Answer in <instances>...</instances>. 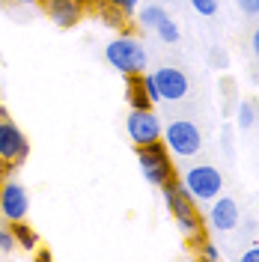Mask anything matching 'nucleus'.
<instances>
[{
	"mask_svg": "<svg viewBox=\"0 0 259 262\" xmlns=\"http://www.w3.org/2000/svg\"><path fill=\"white\" fill-rule=\"evenodd\" d=\"M161 194H164V203H167V212L173 214L179 232L191 242V245H200L206 238V221L197 209V200L188 191L182 179H170L167 185H161Z\"/></svg>",
	"mask_w": 259,
	"mask_h": 262,
	"instance_id": "nucleus-1",
	"label": "nucleus"
},
{
	"mask_svg": "<svg viewBox=\"0 0 259 262\" xmlns=\"http://www.w3.org/2000/svg\"><path fill=\"white\" fill-rule=\"evenodd\" d=\"M242 259H244V262H259V245H256V247H250V250L244 253Z\"/></svg>",
	"mask_w": 259,
	"mask_h": 262,
	"instance_id": "nucleus-23",
	"label": "nucleus"
},
{
	"mask_svg": "<svg viewBox=\"0 0 259 262\" xmlns=\"http://www.w3.org/2000/svg\"><path fill=\"white\" fill-rule=\"evenodd\" d=\"M250 48H253V54L259 57V27L253 30V36H250Z\"/></svg>",
	"mask_w": 259,
	"mask_h": 262,
	"instance_id": "nucleus-24",
	"label": "nucleus"
},
{
	"mask_svg": "<svg viewBox=\"0 0 259 262\" xmlns=\"http://www.w3.org/2000/svg\"><path fill=\"white\" fill-rule=\"evenodd\" d=\"M111 6H114L119 15H131V12H137V0H107Z\"/></svg>",
	"mask_w": 259,
	"mask_h": 262,
	"instance_id": "nucleus-20",
	"label": "nucleus"
},
{
	"mask_svg": "<svg viewBox=\"0 0 259 262\" xmlns=\"http://www.w3.org/2000/svg\"><path fill=\"white\" fill-rule=\"evenodd\" d=\"M200 256H203V259H211V262H218V259H221V250H218L214 245H209V242L203 238V242H200Z\"/></svg>",
	"mask_w": 259,
	"mask_h": 262,
	"instance_id": "nucleus-21",
	"label": "nucleus"
},
{
	"mask_svg": "<svg viewBox=\"0 0 259 262\" xmlns=\"http://www.w3.org/2000/svg\"><path fill=\"white\" fill-rule=\"evenodd\" d=\"M161 140L173 158H194L203 149V131L191 119H173V122H167Z\"/></svg>",
	"mask_w": 259,
	"mask_h": 262,
	"instance_id": "nucleus-5",
	"label": "nucleus"
},
{
	"mask_svg": "<svg viewBox=\"0 0 259 262\" xmlns=\"http://www.w3.org/2000/svg\"><path fill=\"white\" fill-rule=\"evenodd\" d=\"M125 101H128L131 111H143V107H152V101L146 96V86L140 75H131L125 78Z\"/></svg>",
	"mask_w": 259,
	"mask_h": 262,
	"instance_id": "nucleus-12",
	"label": "nucleus"
},
{
	"mask_svg": "<svg viewBox=\"0 0 259 262\" xmlns=\"http://www.w3.org/2000/svg\"><path fill=\"white\" fill-rule=\"evenodd\" d=\"M140 78H143V86H146V96H149V101H152V104H158V101H161V93H158V86H155V78H152V75H140Z\"/></svg>",
	"mask_w": 259,
	"mask_h": 262,
	"instance_id": "nucleus-18",
	"label": "nucleus"
},
{
	"mask_svg": "<svg viewBox=\"0 0 259 262\" xmlns=\"http://www.w3.org/2000/svg\"><path fill=\"white\" fill-rule=\"evenodd\" d=\"M104 60L111 69H116L122 78H131V75H143L146 72V63H149V57H146L143 45H140V39H134V36H116L114 42L104 48Z\"/></svg>",
	"mask_w": 259,
	"mask_h": 262,
	"instance_id": "nucleus-2",
	"label": "nucleus"
},
{
	"mask_svg": "<svg viewBox=\"0 0 259 262\" xmlns=\"http://www.w3.org/2000/svg\"><path fill=\"white\" fill-rule=\"evenodd\" d=\"M155 33L161 36V42H167V45H173V42H179V27L173 18H161L158 21V27H155Z\"/></svg>",
	"mask_w": 259,
	"mask_h": 262,
	"instance_id": "nucleus-15",
	"label": "nucleus"
},
{
	"mask_svg": "<svg viewBox=\"0 0 259 262\" xmlns=\"http://www.w3.org/2000/svg\"><path fill=\"white\" fill-rule=\"evenodd\" d=\"M253 122H256V104L253 101H242L239 104V128H253Z\"/></svg>",
	"mask_w": 259,
	"mask_h": 262,
	"instance_id": "nucleus-16",
	"label": "nucleus"
},
{
	"mask_svg": "<svg viewBox=\"0 0 259 262\" xmlns=\"http://www.w3.org/2000/svg\"><path fill=\"white\" fill-rule=\"evenodd\" d=\"M137 152V164H140V173L149 185L161 188L170 179H176V164H173V155L170 149L164 146V140H155V143H146V146H134Z\"/></svg>",
	"mask_w": 259,
	"mask_h": 262,
	"instance_id": "nucleus-3",
	"label": "nucleus"
},
{
	"mask_svg": "<svg viewBox=\"0 0 259 262\" xmlns=\"http://www.w3.org/2000/svg\"><path fill=\"white\" fill-rule=\"evenodd\" d=\"M125 131H128L131 143L134 146H146V143H155L164 137V125L158 114L152 107H143V111H131L128 119H125Z\"/></svg>",
	"mask_w": 259,
	"mask_h": 262,
	"instance_id": "nucleus-7",
	"label": "nucleus"
},
{
	"mask_svg": "<svg viewBox=\"0 0 259 262\" xmlns=\"http://www.w3.org/2000/svg\"><path fill=\"white\" fill-rule=\"evenodd\" d=\"M137 18H140V27H152V30H155V27H158V21H161V18H167V12H164V6L152 3V6H143Z\"/></svg>",
	"mask_w": 259,
	"mask_h": 262,
	"instance_id": "nucleus-14",
	"label": "nucleus"
},
{
	"mask_svg": "<svg viewBox=\"0 0 259 262\" xmlns=\"http://www.w3.org/2000/svg\"><path fill=\"white\" fill-rule=\"evenodd\" d=\"M30 212V194L21 182L6 179L0 185V217L6 224H15V221H27Z\"/></svg>",
	"mask_w": 259,
	"mask_h": 262,
	"instance_id": "nucleus-8",
	"label": "nucleus"
},
{
	"mask_svg": "<svg viewBox=\"0 0 259 262\" xmlns=\"http://www.w3.org/2000/svg\"><path fill=\"white\" fill-rule=\"evenodd\" d=\"M12 227V232H15V242L21 250H27V253H33L36 247H39V235H36V229L27 224V221H15V224H9Z\"/></svg>",
	"mask_w": 259,
	"mask_h": 262,
	"instance_id": "nucleus-13",
	"label": "nucleus"
},
{
	"mask_svg": "<svg viewBox=\"0 0 259 262\" xmlns=\"http://www.w3.org/2000/svg\"><path fill=\"white\" fill-rule=\"evenodd\" d=\"M12 3H39V0H12Z\"/></svg>",
	"mask_w": 259,
	"mask_h": 262,
	"instance_id": "nucleus-25",
	"label": "nucleus"
},
{
	"mask_svg": "<svg viewBox=\"0 0 259 262\" xmlns=\"http://www.w3.org/2000/svg\"><path fill=\"white\" fill-rule=\"evenodd\" d=\"M15 250H18V242H15L12 227H3V224H0V253L9 256V253H15Z\"/></svg>",
	"mask_w": 259,
	"mask_h": 262,
	"instance_id": "nucleus-17",
	"label": "nucleus"
},
{
	"mask_svg": "<svg viewBox=\"0 0 259 262\" xmlns=\"http://www.w3.org/2000/svg\"><path fill=\"white\" fill-rule=\"evenodd\" d=\"M242 212H239V203L232 196H214L209 209V227L218 232H229V229L239 227Z\"/></svg>",
	"mask_w": 259,
	"mask_h": 262,
	"instance_id": "nucleus-11",
	"label": "nucleus"
},
{
	"mask_svg": "<svg viewBox=\"0 0 259 262\" xmlns=\"http://www.w3.org/2000/svg\"><path fill=\"white\" fill-rule=\"evenodd\" d=\"M152 78H155V86L161 93V101H179V98L188 96V90H191L188 75L182 69H176V66H161L158 72H152Z\"/></svg>",
	"mask_w": 259,
	"mask_h": 262,
	"instance_id": "nucleus-9",
	"label": "nucleus"
},
{
	"mask_svg": "<svg viewBox=\"0 0 259 262\" xmlns=\"http://www.w3.org/2000/svg\"><path fill=\"white\" fill-rule=\"evenodd\" d=\"M235 3H239V9L247 12V15H256L259 12V0H235Z\"/></svg>",
	"mask_w": 259,
	"mask_h": 262,
	"instance_id": "nucleus-22",
	"label": "nucleus"
},
{
	"mask_svg": "<svg viewBox=\"0 0 259 262\" xmlns=\"http://www.w3.org/2000/svg\"><path fill=\"white\" fill-rule=\"evenodd\" d=\"M48 18L57 24V27H78V21L83 18V9H87V0H42Z\"/></svg>",
	"mask_w": 259,
	"mask_h": 262,
	"instance_id": "nucleus-10",
	"label": "nucleus"
},
{
	"mask_svg": "<svg viewBox=\"0 0 259 262\" xmlns=\"http://www.w3.org/2000/svg\"><path fill=\"white\" fill-rule=\"evenodd\" d=\"M30 140L27 134L9 119V114L0 107V173H12L18 164L27 161Z\"/></svg>",
	"mask_w": 259,
	"mask_h": 262,
	"instance_id": "nucleus-4",
	"label": "nucleus"
},
{
	"mask_svg": "<svg viewBox=\"0 0 259 262\" xmlns=\"http://www.w3.org/2000/svg\"><path fill=\"white\" fill-rule=\"evenodd\" d=\"M182 185H185V191L194 196L197 203H211L214 196H221V191H224V176L211 164H194V167H188L182 173Z\"/></svg>",
	"mask_w": 259,
	"mask_h": 262,
	"instance_id": "nucleus-6",
	"label": "nucleus"
},
{
	"mask_svg": "<svg viewBox=\"0 0 259 262\" xmlns=\"http://www.w3.org/2000/svg\"><path fill=\"white\" fill-rule=\"evenodd\" d=\"M191 6L200 15H214L218 12V0H191Z\"/></svg>",
	"mask_w": 259,
	"mask_h": 262,
	"instance_id": "nucleus-19",
	"label": "nucleus"
}]
</instances>
